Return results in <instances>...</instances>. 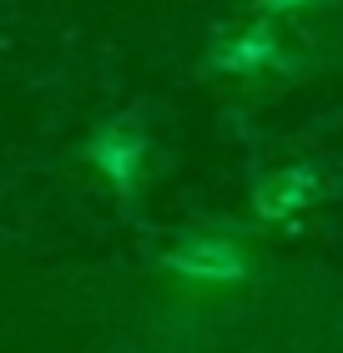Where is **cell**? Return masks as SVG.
Returning a JSON list of instances; mask_svg holds the SVG:
<instances>
[{
  "mask_svg": "<svg viewBox=\"0 0 343 353\" xmlns=\"http://www.w3.org/2000/svg\"><path fill=\"white\" fill-rule=\"evenodd\" d=\"M167 263L177 272H187V278H207V283H233V278H242V252L227 243V237H187V243L172 248Z\"/></svg>",
  "mask_w": 343,
  "mask_h": 353,
  "instance_id": "1",
  "label": "cell"
},
{
  "mask_svg": "<svg viewBox=\"0 0 343 353\" xmlns=\"http://www.w3.org/2000/svg\"><path fill=\"white\" fill-rule=\"evenodd\" d=\"M308 192H313V172H277L273 182L257 192V202H263V212L283 217V212H293V207L308 202Z\"/></svg>",
  "mask_w": 343,
  "mask_h": 353,
  "instance_id": "2",
  "label": "cell"
},
{
  "mask_svg": "<svg viewBox=\"0 0 343 353\" xmlns=\"http://www.w3.org/2000/svg\"><path fill=\"white\" fill-rule=\"evenodd\" d=\"M141 157V137L137 132H126V126H111V132L96 141V162H101L117 182H126L132 176V162Z\"/></svg>",
  "mask_w": 343,
  "mask_h": 353,
  "instance_id": "3",
  "label": "cell"
},
{
  "mask_svg": "<svg viewBox=\"0 0 343 353\" xmlns=\"http://www.w3.org/2000/svg\"><path fill=\"white\" fill-rule=\"evenodd\" d=\"M268 56H273V36L268 30H248V36H242V51H217V66L242 71V66H253V61H268Z\"/></svg>",
  "mask_w": 343,
  "mask_h": 353,
  "instance_id": "4",
  "label": "cell"
},
{
  "mask_svg": "<svg viewBox=\"0 0 343 353\" xmlns=\"http://www.w3.org/2000/svg\"><path fill=\"white\" fill-rule=\"evenodd\" d=\"M268 6H293V0H268ZM298 6H303V0H298Z\"/></svg>",
  "mask_w": 343,
  "mask_h": 353,
  "instance_id": "5",
  "label": "cell"
}]
</instances>
